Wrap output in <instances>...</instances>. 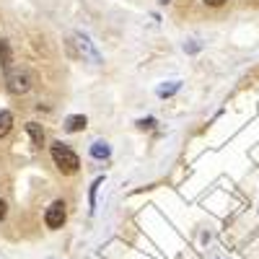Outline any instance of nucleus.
<instances>
[{"label": "nucleus", "mask_w": 259, "mask_h": 259, "mask_svg": "<svg viewBox=\"0 0 259 259\" xmlns=\"http://www.w3.org/2000/svg\"><path fill=\"white\" fill-rule=\"evenodd\" d=\"M50 156H52V161H55V166L62 171V174H75V171L80 168V158H78V153L73 148H68L65 143H52L50 145Z\"/></svg>", "instance_id": "1"}, {"label": "nucleus", "mask_w": 259, "mask_h": 259, "mask_svg": "<svg viewBox=\"0 0 259 259\" xmlns=\"http://www.w3.org/2000/svg\"><path fill=\"white\" fill-rule=\"evenodd\" d=\"M31 83H34V78H31V73L26 68H11V70H6V85H8V91L13 96L29 94Z\"/></svg>", "instance_id": "2"}, {"label": "nucleus", "mask_w": 259, "mask_h": 259, "mask_svg": "<svg viewBox=\"0 0 259 259\" xmlns=\"http://www.w3.org/2000/svg\"><path fill=\"white\" fill-rule=\"evenodd\" d=\"M45 223H47L50 231L62 228V223H65V202H62V200H57V202H52V205L47 207V212H45Z\"/></svg>", "instance_id": "3"}, {"label": "nucleus", "mask_w": 259, "mask_h": 259, "mask_svg": "<svg viewBox=\"0 0 259 259\" xmlns=\"http://www.w3.org/2000/svg\"><path fill=\"white\" fill-rule=\"evenodd\" d=\"M73 45H78V50H80L78 55H80V57H85V60H91V62H99V52L94 50V45H91V39L85 36V34H80V31H78V34L73 36Z\"/></svg>", "instance_id": "4"}, {"label": "nucleus", "mask_w": 259, "mask_h": 259, "mask_svg": "<svg viewBox=\"0 0 259 259\" xmlns=\"http://www.w3.org/2000/svg\"><path fill=\"white\" fill-rule=\"evenodd\" d=\"M26 133H29V138H31L34 148H45V130H41V124L29 122V124H26Z\"/></svg>", "instance_id": "5"}, {"label": "nucleus", "mask_w": 259, "mask_h": 259, "mask_svg": "<svg viewBox=\"0 0 259 259\" xmlns=\"http://www.w3.org/2000/svg\"><path fill=\"white\" fill-rule=\"evenodd\" d=\"M0 65H3V70L13 68V55H11V41L8 39H0Z\"/></svg>", "instance_id": "6"}, {"label": "nucleus", "mask_w": 259, "mask_h": 259, "mask_svg": "<svg viewBox=\"0 0 259 259\" xmlns=\"http://www.w3.org/2000/svg\"><path fill=\"white\" fill-rule=\"evenodd\" d=\"M85 124H89V119L83 114H70L65 119V130H68V133H80V130H85Z\"/></svg>", "instance_id": "7"}, {"label": "nucleus", "mask_w": 259, "mask_h": 259, "mask_svg": "<svg viewBox=\"0 0 259 259\" xmlns=\"http://www.w3.org/2000/svg\"><path fill=\"white\" fill-rule=\"evenodd\" d=\"M109 153H112V148L106 145L104 140H96V143H91V156H94L96 161H104V158H109Z\"/></svg>", "instance_id": "8"}, {"label": "nucleus", "mask_w": 259, "mask_h": 259, "mask_svg": "<svg viewBox=\"0 0 259 259\" xmlns=\"http://www.w3.org/2000/svg\"><path fill=\"white\" fill-rule=\"evenodd\" d=\"M13 130V114L11 112H0V140Z\"/></svg>", "instance_id": "9"}, {"label": "nucleus", "mask_w": 259, "mask_h": 259, "mask_svg": "<svg viewBox=\"0 0 259 259\" xmlns=\"http://www.w3.org/2000/svg\"><path fill=\"white\" fill-rule=\"evenodd\" d=\"M104 184V177H99L94 184H91V192H89V205H91V210L96 207V192H99V187Z\"/></svg>", "instance_id": "10"}, {"label": "nucleus", "mask_w": 259, "mask_h": 259, "mask_svg": "<svg viewBox=\"0 0 259 259\" xmlns=\"http://www.w3.org/2000/svg\"><path fill=\"white\" fill-rule=\"evenodd\" d=\"M179 85H182V83H179V80H174L171 85H161V89H158L156 94H158L161 99H163V96H171V94H177V91H179Z\"/></svg>", "instance_id": "11"}, {"label": "nucleus", "mask_w": 259, "mask_h": 259, "mask_svg": "<svg viewBox=\"0 0 259 259\" xmlns=\"http://www.w3.org/2000/svg\"><path fill=\"white\" fill-rule=\"evenodd\" d=\"M6 215H8V202L0 200V221H6Z\"/></svg>", "instance_id": "12"}, {"label": "nucleus", "mask_w": 259, "mask_h": 259, "mask_svg": "<svg viewBox=\"0 0 259 259\" xmlns=\"http://www.w3.org/2000/svg\"><path fill=\"white\" fill-rule=\"evenodd\" d=\"M138 124H140V127H143V130H145V127H148V130H150V127H153V124H156V119H153V117H148V119H140V122H138Z\"/></svg>", "instance_id": "13"}, {"label": "nucleus", "mask_w": 259, "mask_h": 259, "mask_svg": "<svg viewBox=\"0 0 259 259\" xmlns=\"http://www.w3.org/2000/svg\"><path fill=\"white\" fill-rule=\"evenodd\" d=\"M226 3V0H205V6H210V8H221Z\"/></svg>", "instance_id": "14"}, {"label": "nucleus", "mask_w": 259, "mask_h": 259, "mask_svg": "<svg viewBox=\"0 0 259 259\" xmlns=\"http://www.w3.org/2000/svg\"><path fill=\"white\" fill-rule=\"evenodd\" d=\"M158 3H161V6H168V3H171V0H158Z\"/></svg>", "instance_id": "15"}]
</instances>
